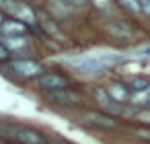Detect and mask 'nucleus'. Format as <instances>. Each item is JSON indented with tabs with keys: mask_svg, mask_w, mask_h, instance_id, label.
Wrapping results in <instances>:
<instances>
[{
	"mask_svg": "<svg viewBox=\"0 0 150 144\" xmlns=\"http://www.w3.org/2000/svg\"><path fill=\"white\" fill-rule=\"evenodd\" d=\"M123 58H125L123 54H86L76 60H70V64L80 72H101L107 66L121 62Z\"/></svg>",
	"mask_w": 150,
	"mask_h": 144,
	"instance_id": "obj_1",
	"label": "nucleus"
},
{
	"mask_svg": "<svg viewBox=\"0 0 150 144\" xmlns=\"http://www.w3.org/2000/svg\"><path fill=\"white\" fill-rule=\"evenodd\" d=\"M11 70L23 78H33V76H41V66L37 62L31 60H15L11 64Z\"/></svg>",
	"mask_w": 150,
	"mask_h": 144,
	"instance_id": "obj_2",
	"label": "nucleus"
},
{
	"mask_svg": "<svg viewBox=\"0 0 150 144\" xmlns=\"http://www.w3.org/2000/svg\"><path fill=\"white\" fill-rule=\"evenodd\" d=\"M39 87L45 89V91H64L68 87V80L64 76H58V74H41L39 76Z\"/></svg>",
	"mask_w": 150,
	"mask_h": 144,
	"instance_id": "obj_3",
	"label": "nucleus"
},
{
	"mask_svg": "<svg viewBox=\"0 0 150 144\" xmlns=\"http://www.w3.org/2000/svg\"><path fill=\"white\" fill-rule=\"evenodd\" d=\"M8 13L17 19V21H25V23H35V13L31 9H27L25 4H19V2H13L8 6Z\"/></svg>",
	"mask_w": 150,
	"mask_h": 144,
	"instance_id": "obj_4",
	"label": "nucleus"
},
{
	"mask_svg": "<svg viewBox=\"0 0 150 144\" xmlns=\"http://www.w3.org/2000/svg\"><path fill=\"white\" fill-rule=\"evenodd\" d=\"M50 99H52L54 103H58V105H76V103H78V95L70 93L68 89L50 93Z\"/></svg>",
	"mask_w": 150,
	"mask_h": 144,
	"instance_id": "obj_5",
	"label": "nucleus"
},
{
	"mask_svg": "<svg viewBox=\"0 0 150 144\" xmlns=\"http://www.w3.org/2000/svg\"><path fill=\"white\" fill-rule=\"evenodd\" d=\"M82 117H84L86 123H93V126H99V128H113V126H115V119H111V117H107V115H101V113L86 111Z\"/></svg>",
	"mask_w": 150,
	"mask_h": 144,
	"instance_id": "obj_6",
	"label": "nucleus"
},
{
	"mask_svg": "<svg viewBox=\"0 0 150 144\" xmlns=\"http://www.w3.org/2000/svg\"><path fill=\"white\" fill-rule=\"evenodd\" d=\"M0 31L4 33V37H17V35H25L27 27L19 21H4V25L0 27Z\"/></svg>",
	"mask_w": 150,
	"mask_h": 144,
	"instance_id": "obj_7",
	"label": "nucleus"
},
{
	"mask_svg": "<svg viewBox=\"0 0 150 144\" xmlns=\"http://www.w3.org/2000/svg\"><path fill=\"white\" fill-rule=\"evenodd\" d=\"M15 136H17V140H21L23 144H43V138H41L37 132L27 130V128L17 130V132H15Z\"/></svg>",
	"mask_w": 150,
	"mask_h": 144,
	"instance_id": "obj_8",
	"label": "nucleus"
},
{
	"mask_svg": "<svg viewBox=\"0 0 150 144\" xmlns=\"http://www.w3.org/2000/svg\"><path fill=\"white\" fill-rule=\"evenodd\" d=\"M115 37H121V39H125V37H129L132 35V31H129V27L125 25V23H121V21H113V23H109V27H107Z\"/></svg>",
	"mask_w": 150,
	"mask_h": 144,
	"instance_id": "obj_9",
	"label": "nucleus"
},
{
	"mask_svg": "<svg viewBox=\"0 0 150 144\" xmlns=\"http://www.w3.org/2000/svg\"><path fill=\"white\" fill-rule=\"evenodd\" d=\"M107 93H109V97L113 99V103H123V101L127 99V91H125V87H121V84H111Z\"/></svg>",
	"mask_w": 150,
	"mask_h": 144,
	"instance_id": "obj_10",
	"label": "nucleus"
},
{
	"mask_svg": "<svg viewBox=\"0 0 150 144\" xmlns=\"http://www.w3.org/2000/svg\"><path fill=\"white\" fill-rule=\"evenodd\" d=\"M4 45H6L8 50H23V48H27V37H23V35L4 37Z\"/></svg>",
	"mask_w": 150,
	"mask_h": 144,
	"instance_id": "obj_11",
	"label": "nucleus"
},
{
	"mask_svg": "<svg viewBox=\"0 0 150 144\" xmlns=\"http://www.w3.org/2000/svg\"><path fill=\"white\" fill-rule=\"evenodd\" d=\"M129 89L138 95V93H146V91L150 89V84H148V80H146V78L136 76V78H132V80H129Z\"/></svg>",
	"mask_w": 150,
	"mask_h": 144,
	"instance_id": "obj_12",
	"label": "nucleus"
},
{
	"mask_svg": "<svg viewBox=\"0 0 150 144\" xmlns=\"http://www.w3.org/2000/svg\"><path fill=\"white\" fill-rule=\"evenodd\" d=\"M62 4H66V2H62V0H50V9H52L58 17H66V15L70 13V9H66V6H62Z\"/></svg>",
	"mask_w": 150,
	"mask_h": 144,
	"instance_id": "obj_13",
	"label": "nucleus"
},
{
	"mask_svg": "<svg viewBox=\"0 0 150 144\" xmlns=\"http://www.w3.org/2000/svg\"><path fill=\"white\" fill-rule=\"evenodd\" d=\"M132 101H134V103H140V105H150V89H148L146 93H138V95H134Z\"/></svg>",
	"mask_w": 150,
	"mask_h": 144,
	"instance_id": "obj_14",
	"label": "nucleus"
},
{
	"mask_svg": "<svg viewBox=\"0 0 150 144\" xmlns=\"http://www.w3.org/2000/svg\"><path fill=\"white\" fill-rule=\"evenodd\" d=\"M119 2L125 6V9H129L132 13H138V11H142L140 9V2H138V0H119Z\"/></svg>",
	"mask_w": 150,
	"mask_h": 144,
	"instance_id": "obj_15",
	"label": "nucleus"
},
{
	"mask_svg": "<svg viewBox=\"0 0 150 144\" xmlns=\"http://www.w3.org/2000/svg\"><path fill=\"white\" fill-rule=\"evenodd\" d=\"M97 97L101 99V103H103L105 107H111V109H117V105H115V103H111V101L107 99V95H105L103 91H97Z\"/></svg>",
	"mask_w": 150,
	"mask_h": 144,
	"instance_id": "obj_16",
	"label": "nucleus"
},
{
	"mask_svg": "<svg viewBox=\"0 0 150 144\" xmlns=\"http://www.w3.org/2000/svg\"><path fill=\"white\" fill-rule=\"evenodd\" d=\"M93 2H95V6L97 9H101V11H109V0H93Z\"/></svg>",
	"mask_w": 150,
	"mask_h": 144,
	"instance_id": "obj_17",
	"label": "nucleus"
},
{
	"mask_svg": "<svg viewBox=\"0 0 150 144\" xmlns=\"http://www.w3.org/2000/svg\"><path fill=\"white\" fill-rule=\"evenodd\" d=\"M138 2H140V9L150 15V0H138Z\"/></svg>",
	"mask_w": 150,
	"mask_h": 144,
	"instance_id": "obj_18",
	"label": "nucleus"
},
{
	"mask_svg": "<svg viewBox=\"0 0 150 144\" xmlns=\"http://www.w3.org/2000/svg\"><path fill=\"white\" fill-rule=\"evenodd\" d=\"M62 2H66L70 6H82V4H86V0H62Z\"/></svg>",
	"mask_w": 150,
	"mask_h": 144,
	"instance_id": "obj_19",
	"label": "nucleus"
},
{
	"mask_svg": "<svg viewBox=\"0 0 150 144\" xmlns=\"http://www.w3.org/2000/svg\"><path fill=\"white\" fill-rule=\"evenodd\" d=\"M136 56H142V58H150V45H146V48H142Z\"/></svg>",
	"mask_w": 150,
	"mask_h": 144,
	"instance_id": "obj_20",
	"label": "nucleus"
},
{
	"mask_svg": "<svg viewBox=\"0 0 150 144\" xmlns=\"http://www.w3.org/2000/svg\"><path fill=\"white\" fill-rule=\"evenodd\" d=\"M11 4H13V0H0V9H4V11H8Z\"/></svg>",
	"mask_w": 150,
	"mask_h": 144,
	"instance_id": "obj_21",
	"label": "nucleus"
},
{
	"mask_svg": "<svg viewBox=\"0 0 150 144\" xmlns=\"http://www.w3.org/2000/svg\"><path fill=\"white\" fill-rule=\"evenodd\" d=\"M140 119H142V121H146V123H150V111L142 113V115H140Z\"/></svg>",
	"mask_w": 150,
	"mask_h": 144,
	"instance_id": "obj_22",
	"label": "nucleus"
},
{
	"mask_svg": "<svg viewBox=\"0 0 150 144\" xmlns=\"http://www.w3.org/2000/svg\"><path fill=\"white\" fill-rule=\"evenodd\" d=\"M6 56H8V52H6V50H4L2 45H0V60H4Z\"/></svg>",
	"mask_w": 150,
	"mask_h": 144,
	"instance_id": "obj_23",
	"label": "nucleus"
},
{
	"mask_svg": "<svg viewBox=\"0 0 150 144\" xmlns=\"http://www.w3.org/2000/svg\"><path fill=\"white\" fill-rule=\"evenodd\" d=\"M2 25H4V23H2V17H0V27H2Z\"/></svg>",
	"mask_w": 150,
	"mask_h": 144,
	"instance_id": "obj_24",
	"label": "nucleus"
}]
</instances>
